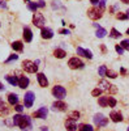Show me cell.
Masks as SVG:
<instances>
[{
  "instance_id": "cell-10",
  "label": "cell",
  "mask_w": 129,
  "mask_h": 131,
  "mask_svg": "<svg viewBox=\"0 0 129 131\" xmlns=\"http://www.w3.org/2000/svg\"><path fill=\"white\" fill-rule=\"evenodd\" d=\"M34 98H35V96H34V93H33V92H27V93L25 94V97H24L25 107H31V106H33Z\"/></svg>"
},
{
  "instance_id": "cell-12",
  "label": "cell",
  "mask_w": 129,
  "mask_h": 131,
  "mask_svg": "<svg viewBox=\"0 0 129 131\" xmlns=\"http://www.w3.org/2000/svg\"><path fill=\"white\" fill-rule=\"evenodd\" d=\"M65 128L68 131H76L77 130V122H76V119L68 118L67 121H65Z\"/></svg>"
},
{
  "instance_id": "cell-24",
  "label": "cell",
  "mask_w": 129,
  "mask_h": 131,
  "mask_svg": "<svg viewBox=\"0 0 129 131\" xmlns=\"http://www.w3.org/2000/svg\"><path fill=\"white\" fill-rule=\"evenodd\" d=\"M77 130H78V131H94L93 126H90V125H83V123H81Z\"/></svg>"
},
{
  "instance_id": "cell-13",
  "label": "cell",
  "mask_w": 129,
  "mask_h": 131,
  "mask_svg": "<svg viewBox=\"0 0 129 131\" xmlns=\"http://www.w3.org/2000/svg\"><path fill=\"white\" fill-rule=\"evenodd\" d=\"M40 36H42V38H45V39H51L53 37V31L50 28H42L40 29Z\"/></svg>"
},
{
  "instance_id": "cell-36",
  "label": "cell",
  "mask_w": 129,
  "mask_h": 131,
  "mask_svg": "<svg viewBox=\"0 0 129 131\" xmlns=\"http://www.w3.org/2000/svg\"><path fill=\"white\" fill-rule=\"evenodd\" d=\"M16 59H18V55H16V54H12V55H10V57H9V58H8V59H7L5 62H7V63H9V62H12V60H16Z\"/></svg>"
},
{
  "instance_id": "cell-14",
  "label": "cell",
  "mask_w": 129,
  "mask_h": 131,
  "mask_svg": "<svg viewBox=\"0 0 129 131\" xmlns=\"http://www.w3.org/2000/svg\"><path fill=\"white\" fill-rule=\"evenodd\" d=\"M24 39L25 42H31V39H33V31L27 26L24 28Z\"/></svg>"
},
{
  "instance_id": "cell-19",
  "label": "cell",
  "mask_w": 129,
  "mask_h": 131,
  "mask_svg": "<svg viewBox=\"0 0 129 131\" xmlns=\"http://www.w3.org/2000/svg\"><path fill=\"white\" fill-rule=\"evenodd\" d=\"M8 102L10 105H17L18 104V96L16 93H9L8 94Z\"/></svg>"
},
{
  "instance_id": "cell-3",
  "label": "cell",
  "mask_w": 129,
  "mask_h": 131,
  "mask_svg": "<svg viewBox=\"0 0 129 131\" xmlns=\"http://www.w3.org/2000/svg\"><path fill=\"white\" fill-rule=\"evenodd\" d=\"M88 16L91 18V20H99L102 16H103V10L101 8H96V7H93L90 9H88Z\"/></svg>"
},
{
  "instance_id": "cell-31",
  "label": "cell",
  "mask_w": 129,
  "mask_h": 131,
  "mask_svg": "<svg viewBox=\"0 0 129 131\" xmlns=\"http://www.w3.org/2000/svg\"><path fill=\"white\" fill-rule=\"evenodd\" d=\"M106 73H107V67L106 66H101L99 67V75L101 76H106Z\"/></svg>"
},
{
  "instance_id": "cell-9",
  "label": "cell",
  "mask_w": 129,
  "mask_h": 131,
  "mask_svg": "<svg viewBox=\"0 0 129 131\" xmlns=\"http://www.w3.org/2000/svg\"><path fill=\"white\" fill-rule=\"evenodd\" d=\"M52 110L53 112H65L67 110V105H65V102H63L61 100L55 101L52 104Z\"/></svg>"
},
{
  "instance_id": "cell-4",
  "label": "cell",
  "mask_w": 129,
  "mask_h": 131,
  "mask_svg": "<svg viewBox=\"0 0 129 131\" xmlns=\"http://www.w3.org/2000/svg\"><path fill=\"white\" fill-rule=\"evenodd\" d=\"M22 68L29 73H35L38 71V66H37V63L31 62V60H24L22 62Z\"/></svg>"
},
{
  "instance_id": "cell-17",
  "label": "cell",
  "mask_w": 129,
  "mask_h": 131,
  "mask_svg": "<svg viewBox=\"0 0 129 131\" xmlns=\"http://www.w3.org/2000/svg\"><path fill=\"white\" fill-rule=\"evenodd\" d=\"M37 79H38V83L40 86H43V88H46V86L48 85V80L46 79V76L43 73H38L37 75Z\"/></svg>"
},
{
  "instance_id": "cell-1",
  "label": "cell",
  "mask_w": 129,
  "mask_h": 131,
  "mask_svg": "<svg viewBox=\"0 0 129 131\" xmlns=\"http://www.w3.org/2000/svg\"><path fill=\"white\" fill-rule=\"evenodd\" d=\"M13 125L18 126L22 130H30L31 128V118L29 115H21V114H16L13 117Z\"/></svg>"
},
{
  "instance_id": "cell-32",
  "label": "cell",
  "mask_w": 129,
  "mask_h": 131,
  "mask_svg": "<svg viewBox=\"0 0 129 131\" xmlns=\"http://www.w3.org/2000/svg\"><path fill=\"white\" fill-rule=\"evenodd\" d=\"M116 18H117V20H126L128 16H126V13H121V12H119V13L116 15Z\"/></svg>"
},
{
  "instance_id": "cell-44",
  "label": "cell",
  "mask_w": 129,
  "mask_h": 131,
  "mask_svg": "<svg viewBox=\"0 0 129 131\" xmlns=\"http://www.w3.org/2000/svg\"><path fill=\"white\" fill-rule=\"evenodd\" d=\"M42 128V131H48V127H46V126H43V127H40Z\"/></svg>"
},
{
  "instance_id": "cell-35",
  "label": "cell",
  "mask_w": 129,
  "mask_h": 131,
  "mask_svg": "<svg viewBox=\"0 0 129 131\" xmlns=\"http://www.w3.org/2000/svg\"><path fill=\"white\" fill-rule=\"evenodd\" d=\"M78 117H80V113L78 112H72L69 114V118H72V119H78Z\"/></svg>"
},
{
  "instance_id": "cell-49",
  "label": "cell",
  "mask_w": 129,
  "mask_h": 131,
  "mask_svg": "<svg viewBox=\"0 0 129 131\" xmlns=\"http://www.w3.org/2000/svg\"><path fill=\"white\" fill-rule=\"evenodd\" d=\"M125 13H126V16H128V18H129V9L126 10V12H125Z\"/></svg>"
},
{
  "instance_id": "cell-40",
  "label": "cell",
  "mask_w": 129,
  "mask_h": 131,
  "mask_svg": "<svg viewBox=\"0 0 129 131\" xmlns=\"http://www.w3.org/2000/svg\"><path fill=\"white\" fill-rule=\"evenodd\" d=\"M15 109H16V110H17L18 113H21V112H22V110H24V106H22V105H18V104H17Z\"/></svg>"
},
{
  "instance_id": "cell-15",
  "label": "cell",
  "mask_w": 129,
  "mask_h": 131,
  "mask_svg": "<svg viewBox=\"0 0 129 131\" xmlns=\"http://www.w3.org/2000/svg\"><path fill=\"white\" fill-rule=\"evenodd\" d=\"M77 54H78V55H81V57L88 58V59H91V58H93V54H91V51H89V50H85V49H82V47H77Z\"/></svg>"
},
{
  "instance_id": "cell-20",
  "label": "cell",
  "mask_w": 129,
  "mask_h": 131,
  "mask_svg": "<svg viewBox=\"0 0 129 131\" xmlns=\"http://www.w3.org/2000/svg\"><path fill=\"white\" fill-rule=\"evenodd\" d=\"M12 49H13L15 51H22V50H24L22 42H21V41H16V42H13V43H12Z\"/></svg>"
},
{
  "instance_id": "cell-21",
  "label": "cell",
  "mask_w": 129,
  "mask_h": 131,
  "mask_svg": "<svg viewBox=\"0 0 129 131\" xmlns=\"http://www.w3.org/2000/svg\"><path fill=\"white\" fill-rule=\"evenodd\" d=\"M53 55H55V57H56L58 59H63L64 57L67 55V52L64 51L63 49H56L55 51H53Z\"/></svg>"
},
{
  "instance_id": "cell-22",
  "label": "cell",
  "mask_w": 129,
  "mask_h": 131,
  "mask_svg": "<svg viewBox=\"0 0 129 131\" xmlns=\"http://www.w3.org/2000/svg\"><path fill=\"white\" fill-rule=\"evenodd\" d=\"M5 80H7L10 85H13V86H15V85H18V79L16 78V76H9V75H8V76H5Z\"/></svg>"
},
{
  "instance_id": "cell-38",
  "label": "cell",
  "mask_w": 129,
  "mask_h": 131,
  "mask_svg": "<svg viewBox=\"0 0 129 131\" xmlns=\"http://www.w3.org/2000/svg\"><path fill=\"white\" fill-rule=\"evenodd\" d=\"M104 7H106V0H101L99 2V8L103 10V12H104Z\"/></svg>"
},
{
  "instance_id": "cell-34",
  "label": "cell",
  "mask_w": 129,
  "mask_h": 131,
  "mask_svg": "<svg viewBox=\"0 0 129 131\" xmlns=\"http://www.w3.org/2000/svg\"><path fill=\"white\" fill-rule=\"evenodd\" d=\"M101 93H102V89H101V88H96V89H94V91L91 92V94H93L94 97H98V96H101Z\"/></svg>"
},
{
  "instance_id": "cell-39",
  "label": "cell",
  "mask_w": 129,
  "mask_h": 131,
  "mask_svg": "<svg viewBox=\"0 0 129 131\" xmlns=\"http://www.w3.org/2000/svg\"><path fill=\"white\" fill-rule=\"evenodd\" d=\"M37 5H38V8H45V5H46V3L43 2V0H39V2L37 3Z\"/></svg>"
},
{
  "instance_id": "cell-18",
  "label": "cell",
  "mask_w": 129,
  "mask_h": 131,
  "mask_svg": "<svg viewBox=\"0 0 129 131\" xmlns=\"http://www.w3.org/2000/svg\"><path fill=\"white\" fill-rule=\"evenodd\" d=\"M110 118L112 119L113 122H121L123 121V115H121V113H119V112H111V114H110Z\"/></svg>"
},
{
  "instance_id": "cell-37",
  "label": "cell",
  "mask_w": 129,
  "mask_h": 131,
  "mask_svg": "<svg viewBox=\"0 0 129 131\" xmlns=\"http://www.w3.org/2000/svg\"><path fill=\"white\" fill-rule=\"evenodd\" d=\"M115 50H116L117 52H119V54H120V55H121V54L124 52V49H123V47H121L120 45H116V46H115Z\"/></svg>"
},
{
  "instance_id": "cell-11",
  "label": "cell",
  "mask_w": 129,
  "mask_h": 131,
  "mask_svg": "<svg viewBox=\"0 0 129 131\" xmlns=\"http://www.w3.org/2000/svg\"><path fill=\"white\" fill-rule=\"evenodd\" d=\"M47 114H48V110H47V107H40L39 110L34 112L33 117H34V118H39V119H46Z\"/></svg>"
},
{
  "instance_id": "cell-50",
  "label": "cell",
  "mask_w": 129,
  "mask_h": 131,
  "mask_svg": "<svg viewBox=\"0 0 129 131\" xmlns=\"http://www.w3.org/2000/svg\"><path fill=\"white\" fill-rule=\"evenodd\" d=\"M126 33H128V34H129V28H128V30H126Z\"/></svg>"
},
{
  "instance_id": "cell-30",
  "label": "cell",
  "mask_w": 129,
  "mask_h": 131,
  "mask_svg": "<svg viewBox=\"0 0 129 131\" xmlns=\"http://www.w3.org/2000/svg\"><path fill=\"white\" fill-rule=\"evenodd\" d=\"M120 46H121L124 50H129V39H124V41H121Z\"/></svg>"
},
{
  "instance_id": "cell-29",
  "label": "cell",
  "mask_w": 129,
  "mask_h": 131,
  "mask_svg": "<svg viewBox=\"0 0 129 131\" xmlns=\"http://www.w3.org/2000/svg\"><path fill=\"white\" fill-rule=\"evenodd\" d=\"M106 76H108V78H111V79H115V78H117V72H115L113 70H107V73H106Z\"/></svg>"
},
{
  "instance_id": "cell-42",
  "label": "cell",
  "mask_w": 129,
  "mask_h": 131,
  "mask_svg": "<svg viewBox=\"0 0 129 131\" xmlns=\"http://www.w3.org/2000/svg\"><path fill=\"white\" fill-rule=\"evenodd\" d=\"M99 2H101V0H90V3H91L93 5H98Z\"/></svg>"
},
{
  "instance_id": "cell-8",
  "label": "cell",
  "mask_w": 129,
  "mask_h": 131,
  "mask_svg": "<svg viewBox=\"0 0 129 131\" xmlns=\"http://www.w3.org/2000/svg\"><path fill=\"white\" fill-rule=\"evenodd\" d=\"M33 24L37 26V28H45V24H46V20L43 17L42 13H34L33 16Z\"/></svg>"
},
{
  "instance_id": "cell-48",
  "label": "cell",
  "mask_w": 129,
  "mask_h": 131,
  "mask_svg": "<svg viewBox=\"0 0 129 131\" xmlns=\"http://www.w3.org/2000/svg\"><path fill=\"white\" fill-rule=\"evenodd\" d=\"M123 3H125V4H129V0H121Z\"/></svg>"
},
{
  "instance_id": "cell-51",
  "label": "cell",
  "mask_w": 129,
  "mask_h": 131,
  "mask_svg": "<svg viewBox=\"0 0 129 131\" xmlns=\"http://www.w3.org/2000/svg\"><path fill=\"white\" fill-rule=\"evenodd\" d=\"M128 131H129V127H128Z\"/></svg>"
},
{
  "instance_id": "cell-46",
  "label": "cell",
  "mask_w": 129,
  "mask_h": 131,
  "mask_svg": "<svg viewBox=\"0 0 129 131\" xmlns=\"http://www.w3.org/2000/svg\"><path fill=\"white\" fill-rule=\"evenodd\" d=\"M0 7H4V8H5V3H3L2 0H0Z\"/></svg>"
},
{
  "instance_id": "cell-33",
  "label": "cell",
  "mask_w": 129,
  "mask_h": 131,
  "mask_svg": "<svg viewBox=\"0 0 129 131\" xmlns=\"http://www.w3.org/2000/svg\"><path fill=\"white\" fill-rule=\"evenodd\" d=\"M108 105L111 106V107H115L116 106V100L113 97H108Z\"/></svg>"
},
{
  "instance_id": "cell-43",
  "label": "cell",
  "mask_w": 129,
  "mask_h": 131,
  "mask_svg": "<svg viewBox=\"0 0 129 131\" xmlns=\"http://www.w3.org/2000/svg\"><path fill=\"white\" fill-rule=\"evenodd\" d=\"M101 49H102V51H103V52H106V51H107V49H106V46H104V45H102V46H101Z\"/></svg>"
},
{
  "instance_id": "cell-28",
  "label": "cell",
  "mask_w": 129,
  "mask_h": 131,
  "mask_svg": "<svg viewBox=\"0 0 129 131\" xmlns=\"http://www.w3.org/2000/svg\"><path fill=\"white\" fill-rule=\"evenodd\" d=\"M27 9L31 10V12H34V13H37V9H38L37 3H29V4H27Z\"/></svg>"
},
{
  "instance_id": "cell-2",
  "label": "cell",
  "mask_w": 129,
  "mask_h": 131,
  "mask_svg": "<svg viewBox=\"0 0 129 131\" xmlns=\"http://www.w3.org/2000/svg\"><path fill=\"white\" fill-rule=\"evenodd\" d=\"M52 94L55 96L58 100H63V98L67 96V89L61 85H56V86L52 88Z\"/></svg>"
},
{
  "instance_id": "cell-23",
  "label": "cell",
  "mask_w": 129,
  "mask_h": 131,
  "mask_svg": "<svg viewBox=\"0 0 129 131\" xmlns=\"http://www.w3.org/2000/svg\"><path fill=\"white\" fill-rule=\"evenodd\" d=\"M98 104L102 107H107L108 106V97H99L98 98Z\"/></svg>"
},
{
  "instance_id": "cell-25",
  "label": "cell",
  "mask_w": 129,
  "mask_h": 131,
  "mask_svg": "<svg viewBox=\"0 0 129 131\" xmlns=\"http://www.w3.org/2000/svg\"><path fill=\"white\" fill-rule=\"evenodd\" d=\"M9 113V109L3 104V105H0V117H4V115H7Z\"/></svg>"
},
{
  "instance_id": "cell-45",
  "label": "cell",
  "mask_w": 129,
  "mask_h": 131,
  "mask_svg": "<svg viewBox=\"0 0 129 131\" xmlns=\"http://www.w3.org/2000/svg\"><path fill=\"white\" fill-rule=\"evenodd\" d=\"M2 91H4V85L0 83V92H2Z\"/></svg>"
},
{
  "instance_id": "cell-6",
  "label": "cell",
  "mask_w": 129,
  "mask_h": 131,
  "mask_svg": "<svg viewBox=\"0 0 129 131\" xmlns=\"http://www.w3.org/2000/svg\"><path fill=\"white\" fill-rule=\"evenodd\" d=\"M68 66L70 70H80V68H83V62L78 58H70L69 62H68Z\"/></svg>"
},
{
  "instance_id": "cell-41",
  "label": "cell",
  "mask_w": 129,
  "mask_h": 131,
  "mask_svg": "<svg viewBox=\"0 0 129 131\" xmlns=\"http://www.w3.org/2000/svg\"><path fill=\"white\" fill-rule=\"evenodd\" d=\"M59 33H61V34H67V36H68V34H70V31H69V30H67V29H60V30H59Z\"/></svg>"
},
{
  "instance_id": "cell-47",
  "label": "cell",
  "mask_w": 129,
  "mask_h": 131,
  "mask_svg": "<svg viewBox=\"0 0 129 131\" xmlns=\"http://www.w3.org/2000/svg\"><path fill=\"white\" fill-rule=\"evenodd\" d=\"M120 72H121V73H123V75H125V73H126V71H125V70H124V68H121V70H120Z\"/></svg>"
},
{
  "instance_id": "cell-7",
  "label": "cell",
  "mask_w": 129,
  "mask_h": 131,
  "mask_svg": "<svg viewBox=\"0 0 129 131\" xmlns=\"http://www.w3.org/2000/svg\"><path fill=\"white\" fill-rule=\"evenodd\" d=\"M99 86H101L102 91H106V92H108V93H116L117 92V89L115 88V85L110 84L108 81H106V80H101L99 81Z\"/></svg>"
},
{
  "instance_id": "cell-26",
  "label": "cell",
  "mask_w": 129,
  "mask_h": 131,
  "mask_svg": "<svg viewBox=\"0 0 129 131\" xmlns=\"http://www.w3.org/2000/svg\"><path fill=\"white\" fill-rule=\"evenodd\" d=\"M107 34V31H106V29H103V28H99V29H96V37L98 38H103L104 36Z\"/></svg>"
},
{
  "instance_id": "cell-5",
  "label": "cell",
  "mask_w": 129,
  "mask_h": 131,
  "mask_svg": "<svg viewBox=\"0 0 129 131\" xmlns=\"http://www.w3.org/2000/svg\"><path fill=\"white\" fill-rule=\"evenodd\" d=\"M94 123L98 126V127H104V126H107V123H108V118H106L103 114H101V113H98V114H95L94 115Z\"/></svg>"
},
{
  "instance_id": "cell-27",
  "label": "cell",
  "mask_w": 129,
  "mask_h": 131,
  "mask_svg": "<svg viewBox=\"0 0 129 131\" xmlns=\"http://www.w3.org/2000/svg\"><path fill=\"white\" fill-rule=\"evenodd\" d=\"M110 36H111L112 38H120V37H121V33H120V31H117L115 28H112V29H111V34H110Z\"/></svg>"
},
{
  "instance_id": "cell-16",
  "label": "cell",
  "mask_w": 129,
  "mask_h": 131,
  "mask_svg": "<svg viewBox=\"0 0 129 131\" xmlns=\"http://www.w3.org/2000/svg\"><path fill=\"white\" fill-rule=\"evenodd\" d=\"M29 83H30V80L26 78V76H20V78H18V86H20V88H22V89L27 88Z\"/></svg>"
}]
</instances>
